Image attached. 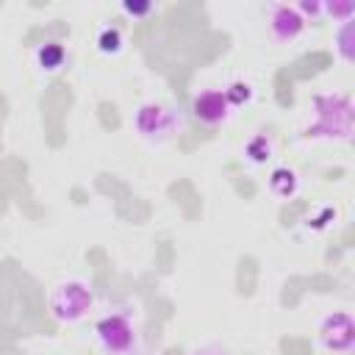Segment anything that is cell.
I'll return each instance as SVG.
<instances>
[{"label": "cell", "instance_id": "6da1fadb", "mask_svg": "<svg viewBox=\"0 0 355 355\" xmlns=\"http://www.w3.org/2000/svg\"><path fill=\"white\" fill-rule=\"evenodd\" d=\"M352 97L344 92H316L311 97V122L300 130L305 141H349L352 139Z\"/></svg>", "mask_w": 355, "mask_h": 355}, {"label": "cell", "instance_id": "7a4b0ae2", "mask_svg": "<svg viewBox=\"0 0 355 355\" xmlns=\"http://www.w3.org/2000/svg\"><path fill=\"white\" fill-rule=\"evenodd\" d=\"M92 336H94L100 355H141L144 352L139 316L128 305L108 308L105 313H100L94 319Z\"/></svg>", "mask_w": 355, "mask_h": 355}, {"label": "cell", "instance_id": "3957f363", "mask_svg": "<svg viewBox=\"0 0 355 355\" xmlns=\"http://www.w3.org/2000/svg\"><path fill=\"white\" fill-rule=\"evenodd\" d=\"M183 128L180 111L166 100H141L133 111V130L150 147H164Z\"/></svg>", "mask_w": 355, "mask_h": 355}, {"label": "cell", "instance_id": "277c9868", "mask_svg": "<svg viewBox=\"0 0 355 355\" xmlns=\"http://www.w3.org/2000/svg\"><path fill=\"white\" fill-rule=\"evenodd\" d=\"M47 311L61 324H78L94 311V288L83 277H64L50 288Z\"/></svg>", "mask_w": 355, "mask_h": 355}, {"label": "cell", "instance_id": "5b68a950", "mask_svg": "<svg viewBox=\"0 0 355 355\" xmlns=\"http://www.w3.org/2000/svg\"><path fill=\"white\" fill-rule=\"evenodd\" d=\"M319 344L333 355H349L355 347V322L349 311H330L316 324Z\"/></svg>", "mask_w": 355, "mask_h": 355}, {"label": "cell", "instance_id": "8992f818", "mask_svg": "<svg viewBox=\"0 0 355 355\" xmlns=\"http://www.w3.org/2000/svg\"><path fill=\"white\" fill-rule=\"evenodd\" d=\"M189 111H191V116H194L200 125H205V128H219V125H225V122L236 114L222 86H205V89L194 92Z\"/></svg>", "mask_w": 355, "mask_h": 355}, {"label": "cell", "instance_id": "52a82bcc", "mask_svg": "<svg viewBox=\"0 0 355 355\" xmlns=\"http://www.w3.org/2000/svg\"><path fill=\"white\" fill-rule=\"evenodd\" d=\"M266 22H269V33H272V39L277 44L297 42L308 28L305 17L291 3H269L266 6Z\"/></svg>", "mask_w": 355, "mask_h": 355}, {"label": "cell", "instance_id": "ba28073f", "mask_svg": "<svg viewBox=\"0 0 355 355\" xmlns=\"http://www.w3.org/2000/svg\"><path fill=\"white\" fill-rule=\"evenodd\" d=\"M33 64H36L39 75H55L67 64V47L58 39H44L33 50Z\"/></svg>", "mask_w": 355, "mask_h": 355}, {"label": "cell", "instance_id": "9c48e42d", "mask_svg": "<svg viewBox=\"0 0 355 355\" xmlns=\"http://www.w3.org/2000/svg\"><path fill=\"white\" fill-rule=\"evenodd\" d=\"M269 191L277 200H294L300 194V175L291 166H275L269 172Z\"/></svg>", "mask_w": 355, "mask_h": 355}, {"label": "cell", "instance_id": "30bf717a", "mask_svg": "<svg viewBox=\"0 0 355 355\" xmlns=\"http://www.w3.org/2000/svg\"><path fill=\"white\" fill-rule=\"evenodd\" d=\"M94 47H97L100 55L116 58V55L125 50V33H122V28H116V25H103V28L97 31V36H94Z\"/></svg>", "mask_w": 355, "mask_h": 355}, {"label": "cell", "instance_id": "8fae6325", "mask_svg": "<svg viewBox=\"0 0 355 355\" xmlns=\"http://www.w3.org/2000/svg\"><path fill=\"white\" fill-rule=\"evenodd\" d=\"M272 155H275V141H272V136H266V133H252V136L244 141V158H247L250 164L261 166V164H266Z\"/></svg>", "mask_w": 355, "mask_h": 355}, {"label": "cell", "instance_id": "7c38bea8", "mask_svg": "<svg viewBox=\"0 0 355 355\" xmlns=\"http://www.w3.org/2000/svg\"><path fill=\"white\" fill-rule=\"evenodd\" d=\"M225 89V94H227V100H230V105H233V111L236 108H241V105H250L252 103V97H255V89H252V83L250 80H230L227 86H222Z\"/></svg>", "mask_w": 355, "mask_h": 355}, {"label": "cell", "instance_id": "4fadbf2b", "mask_svg": "<svg viewBox=\"0 0 355 355\" xmlns=\"http://www.w3.org/2000/svg\"><path fill=\"white\" fill-rule=\"evenodd\" d=\"M336 53L344 64H352V19L341 22V28L336 33Z\"/></svg>", "mask_w": 355, "mask_h": 355}, {"label": "cell", "instance_id": "5bb4252c", "mask_svg": "<svg viewBox=\"0 0 355 355\" xmlns=\"http://www.w3.org/2000/svg\"><path fill=\"white\" fill-rule=\"evenodd\" d=\"M355 14L352 3H322V17H333L338 22H349Z\"/></svg>", "mask_w": 355, "mask_h": 355}, {"label": "cell", "instance_id": "9a60e30c", "mask_svg": "<svg viewBox=\"0 0 355 355\" xmlns=\"http://www.w3.org/2000/svg\"><path fill=\"white\" fill-rule=\"evenodd\" d=\"M122 14L130 17V19H144L147 14H153V3H133V0H125V3H122Z\"/></svg>", "mask_w": 355, "mask_h": 355}, {"label": "cell", "instance_id": "2e32d148", "mask_svg": "<svg viewBox=\"0 0 355 355\" xmlns=\"http://www.w3.org/2000/svg\"><path fill=\"white\" fill-rule=\"evenodd\" d=\"M191 355H230V352L222 349V347H216V344H205V347H197Z\"/></svg>", "mask_w": 355, "mask_h": 355}]
</instances>
